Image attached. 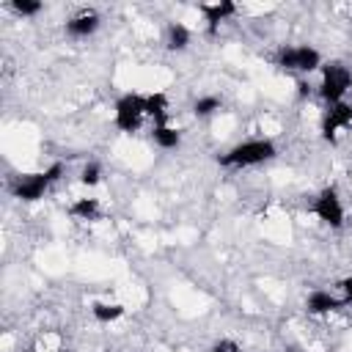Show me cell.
<instances>
[{"instance_id": "6da1fadb", "label": "cell", "mask_w": 352, "mask_h": 352, "mask_svg": "<svg viewBox=\"0 0 352 352\" xmlns=\"http://www.w3.org/2000/svg\"><path fill=\"white\" fill-rule=\"evenodd\" d=\"M275 154H278V148H275V143L270 138H250V140H242V143L231 146L220 157V165H228V168H253V165L270 162Z\"/></svg>"}, {"instance_id": "7a4b0ae2", "label": "cell", "mask_w": 352, "mask_h": 352, "mask_svg": "<svg viewBox=\"0 0 352 352\" xmlns=\"http://www.w3.org/2000/svg\"><path fill=\"white\" fill-rule=\"evenodd\" d=\"M60 173H63V165H60V162H52L47 170L19 176V179L11 184V192H14V198H19V201H38V198H44V192L50 190V184L60 179Z\"/></svg>"}, {"instance_id": "3957f363", "label": "cell", "mask_w": 352, "mask_h": 352, "mask_svg": "<svg viewBox=\"0 0 352 352\" xmlns=\"http://www.w3.org/2000/svg\"><path fill=\"white\" fill-rule=\"evenodd\" d=\"M352 88V72L344 63H324L322 66V80H319V94L327 104L344 102L346 91Z\"/></svg>"}, {"instance_id": "277c9868", "label": "cell", "mask_w": 352, "mask_h": 352, "mask_svg": "<svg viewBox=\"0 0 352 352\" xmlns=\"http://www.w3.org/2000/svg\"><path fill=\"white\" fill-rule=\"evenodd\" d=\"M278 66L286 72H302L311 74L322 69V52L311 44H294V47H280L278 50Z\"/></svg>"}, {"instance_id": "5b68a950", "label": "cell", "mask_w": 352, "mask_h": 352, "mask_svg": "<svg viewBox=\"0 0 352 352\" xmlns=\"http://www.w3.org/2000/svg\"><path fill=\"white\" fill-rule=\"evenodd\" d=\"M143 118H146V96H143V94H124V96L116 102L113 124H116L121 132H135Z\"/></svg>"}, {"instance_id": "8992f818", "label": "cell", "mask_w": 352, "mask_h": 352, "mask_svg": "<svg viewBox=\"0 0 352 352\" xmlns=\"http://www.w3.org/2000/svg\"><path fill=\"white\" fill-rule=\"evenodd\" d=\"M314 214H316L324 226H330V228H341V226H344L346 212H344V204H341V198H338V192H336L333 187H327V190H322V192L316 195V201H314Z\"/></svg>"}, {"instance_id": "52a82bcc", "label": "cell", "mask_w": 352, "mask_h": 352, "mask_svg": "<svg viewBox=\"0 0 352 352\" xmlns=\"http://www.w3.org/2000/svg\"><path fill=\"white\" fill-rule=\"evenodd\" d=\"M349 126H352V104H346V102L330 104V110L322 118V135L327 140H336V135L341 129H349Z\"/></svg>"}, {"instance_id": "ba28073f", "label": "cell", "mask_w": 352, "mask_h": 352, "mask_svg": "<svg viewBox=\"0 0 352 352\" xmlns=\"http://www.w3.org/2000/svg\"><path fill=\"white\" fill-rule=\"evenodd\" d=\"M305 308H308V314L324 316V314H333V311L344 308V300H341L338 294L327 292V289H316V292H311V294H308V300H305Z\"/></svg>"}, {"instance_id": "9c48e42d", "label": "cell", "mask_w": 352, "mask_h": 352, "mask_svg": "<svg viewBox=\"0 0 352 352\" xmlns=\"http://www.w3.org/2000/svg\"><path fill=\"white\" fill-rule=\"evenodd\" d=\"M99 28V14L96 11H80L66 22V33L74 38H88Z\"/></svg>"}, {"instance_id": "30bf717a", "label": "cell", "mask_w": 352, "mask_h": 352, "mask_svg": "<svg viewBox=\"0 0 352 352\" xmlns=\"http://www.w3.org/2000/svg\"><path fill=\"white\" fill-rule=\"evenodd\" d=\"M201 11H204V16H206V22H209V30H214L220 22H226L228 16L236 14V6L228 3V0H220V3H204Z\"/></svg>"}, {"instance_id": "8fae6325", "label": "cell", "mask_w": 352, "mask_h": 352, "mask_svg": "<svg viewBox=\"0 0 352 352\" xmlns=\"http://www.w3.org/2000/svg\"><path fill=\"white\" fill-rule=\"evenodd\" d=\"M190 41H192V33H190V28L184 25V22H170L168 25V50H173V52H184L187 47H190Z\"/></svg>"}, {"instance_id": "7c38bea8", "label": "cell", "mask_w": 352, "mask_h": 352, "mask_svg": "<svg viewBox=\"0 0 352 352\" xmlns=\"http://www.w3.org/2000/svg\"><path fill=\"white\" fill-rule=\"evenodd\" d=\"M146 116L154 118V126H162L168 118V96L165 94H148L146 96Z\"/></svg>"}, {"instance_id": "4fadbf2b", "label": "cell", "mask_w": 352, "mask_h": 352, "mask_svg": "<svg viewBox=\"0 0 352 352\" xmlns=\"http://www.w3.org/2000/svg\"><path fill=\"white\" fill-rule=\"evenodd\" d=\"M91 314H94L96 322L110 324V322H116V319L124 316V305L121 302H94L91 305Z\"/></svg>"}, {"instance_id": "5bb4252c", "label": "cell", "mask_w": 352, "mask_h": 352, "mask_svg": "<svg viewBox=\"0 0 352 352\" xmlns=\"http://www.w3.org/2000/svg\"><path fill=\"white\" fill-rule=\"evenodd\" d=\"M154 143L160 146V148H176L179 143H182V132L179 129H173V126H168V124H162V126H154Z\"/></svg>"}, {"instance_id": "9a60e30c", "label": "cell", "mask_w": 352, "mask_h": 352, "mask_svg": "<svg viewBox=\"0 0 352 352\" xmlns=\"http://www.w3.org/2000/svg\"><path fill=\"white\" fill-rule=\"evenodd\" d=\"M69 212L74 217H80V220H94L96 212H99V201L96 198H77V201H72Z\"/></svg>"}, {"instance_id": "2e32d148", "label": "cell", "mask_w": 352, "mask_h": 352, "mask_svg": "<svg viewBox=\"0 0 352 352\" xmlns=\"http://www.w3.org/2000/svg\"><path fill=\"white\" fill-rule=\"evenodd\" d=\"M217 110H220V99H217V96H198L195 104H192V113H195L198 118H206V116H212V113H217Z\"/></svg>"}, {"instance_id": "e0dca14e", "label": "cell", "mask_w": 352, "mask_h": 352, "mask_svg": "<svg viewBox=\"0 0 352 352\" xmlns=\"http://www.w3.org/2000/svg\"><path fill=\"white\" fill-rule=\"evenodd\" d=\"M11 8L19 14V16H36L41 11V3L38 0H11Z\"/></svg>"}, {"instance_id": "ac0fdd59", "label": "cell", "mask_w": 352, "mask_h": 352, "mask_svg": "<svg viewBox=\"0 0 352 352\" xmlns=\"http://www.w3.org/2000/svg\"><path fill=\"white\" fill-rule=\"evenodd\" d=\"M80 182L85 184V187H96L99 182H102V170H99V165H85L82 168V173H80Z\"/></svg>"}, {"instance_id": "d6986e66", "label": "cell", "mask_w": 352, "mask_h": 352, "mask_svg": "<svg viewBox=\"0 0 352 352\" xmlns=\"http://www.w3.org/2000/svg\"><path fill=\"white\" fill-rule=\"evenodd\" d=\"M338 297L344 300V305H352V278H344L341 283H338Z\"/></svg>"}]
</instances>
